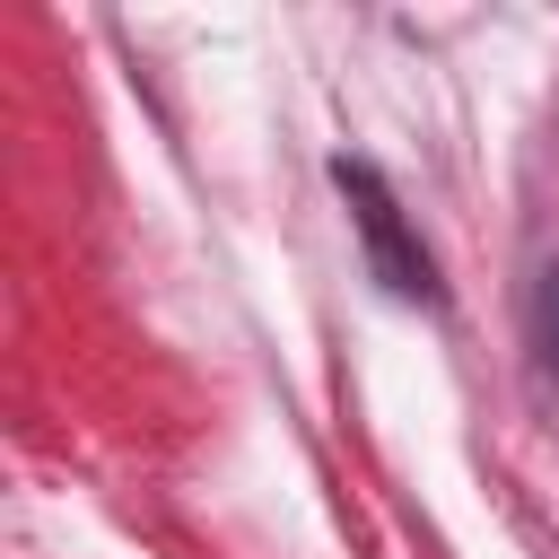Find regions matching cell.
Segmentation results:
<instances>
[{
	"mask_svg": "<svg viewBox=\"0 0 559 559\" xmlns=\"http://www.w3.org/2000/svg\"><path fill=\"white\" fill-rule=\"evenodd\" d=\"M341 192H349V210H358V227H367V253H376L384 288H393V297H428V253L402 236V210H393V192H384L367 166H341Z\"/></svg>",
	"mask_w": 559,
	"mask_h": 559,
	"instance_id": "cell-1",
	"label": "cell"
}]
</instances>
